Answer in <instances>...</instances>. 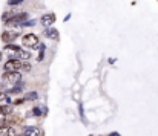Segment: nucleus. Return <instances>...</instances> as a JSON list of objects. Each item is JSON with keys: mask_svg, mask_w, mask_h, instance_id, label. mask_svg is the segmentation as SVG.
Masks as SVG:
<instances>
[{"mask_svg": "<svg viewBox=\"0 0 158 136\" xmlns=\"http://www.w3.org/2000/svg\"><path fill=\"white\" fill-rule=\"evenodd\" d=\"M20 67H22L20 60H8L5 63V70H19Z\"/></svg>", "mask_w": 158, "mask_h": 136, "instance_id": "nucleus-3", "label": "nucleus"}, {"mask_svg": "<svg viewBox=\"0 0 158 136\" xmlns=\"http://www.w3.org/2000/svg\"><path fill=\"white\" fill-rule=\"evenodd\" d=\"M20 69H23L25 72H29V70H31V66H29V64H26V63H25V64L22 63V67H20Z\"/></svg>", "mask_w": 158, "mask_h": 136, "instance_id": "nucleus-12", "label": "nucleus"}, {"mask_svg": "<svg viewBox=\"0 0 158 136\" xmlns=\"http://www.w3.org/2000/svg\"><path fill=\"white\" fill-rule=\"evenodd\" d=\"M23 46L28 47H37L39 46V37L35 34H26L23 37Z\"/></svg>", "mask_w": 158, "mask_h": 136, "instance_id": "nucleus-2", "label": "nucleus"}, {"mask_svg": "<svg viewBox=\"0 0 158 136\" xmlns=\"http://www.w3.org/2000/svg\"><path fill=\"white\" fill-rule=\"evenodd\" d=\"M26 99H37V93L35 92H31L26 95Z\"/></svg>", "mask_w": 158, "mask_h": 136, "instance_id": "nucleus-11", "label": "nucleus"}, {"mask_svg": "<svg viewBox=\"0 0 158 136\" xmlns=\"http://www.w3.org/2000/svg\"><path fill=\"white\" fill-rule=\"evenodd\" d=\"M54 22H55V15H54V14H46V15H43V17H42V23H43V25H46V26L52 25Z\"/></svg>", "mask_w": 158, "mask_h": 136, "instance_id": "nucleus-7", "label": "nucleus"}, {"mask_svg": "<svg viewBox=\"0 0 158 136\" xmlns=\"http://www.w3.org/2000/svg\"><path fill=\"white\" fill-rule=\"evenodd\" d=\"M17 57L19 58H22V60H28V58H31V55L28 54V52H25V50H17Z\"/></svg>", "mask_w": 158, "mask_h": 136, "instance_id": "nucleus-8", "label": "nucleus"}, {"mask_svg": "<svg viewBox=\"0 0 158 136\" xmlns=\"http://www.w3.org/2000/svg\"><path fill=\"white\" fill-rule=\"evenodd\" d=\"M11 110H12V109H11L9 106H2V107H0V112H2V113H5V115L11 113Z\"/></svg>", "mask_w": 158, "mask_h": 136, "instance_id": "nucleus-9", "label": "nucleus"}, {"mask_svg": "<svg viewBox=\"0 0 158 136\" xmlns=\"http://www.w3.org/2000/svg\"><path fill=\"white\" fill-rule=\"evenodd\" d=\"M23 133L26 136H43V132L39 127H26Z\"/></svg>", "mask_w": 158, "mask_h": 136, "instance_id": "nucleus-6", "label": "nucleus"}, {"mask_svg": "<svg viewBox=\"0 0 158 136\" xmlns=\"http://www.w3.org/2000/svg\"><path fill=\"white\" fill-rule=\"evenodd\" d=\"M110 136H117V135H115V133H114V135H110Z\"/></svg>", "mask_w": 158, "mask_h": 136, "instance_id": "nucleus-17", "label": "nucleus"}, {"mask_svg": "<svg viewBox=\"0 0 158 136\" xmlns=\"http://www.w3.org/2000/svg\"><path fill=\"white\" fill-rule=\"evenodd\" d=\"M2 78H3V81H8L9 84H17L22 80V75L17 70H6Z\"/></svg>", "mask_w": 158, "mask_h": 136, "instance_id": "nucleus-1", "label": "nucleus"}, {"mask_svg": "<svg viewBox=\"0 0 158 136\" xmlns=\"http://www.w3.org/2000/svg\"><path fill=\"white\" fill-rule=\"evenodd\" d=\"M0 136H17V130L11 126H2L0 127Z\"/></svg>", "mask_w": 158, "mask_h": 136, "instance_id": "nucleus-5", "label": "nucleus"}, {"mask_svg": "<svg viewBox=\"0 0 158 136\" xmlns=\"http://www.w3.org/2000/svg\"><path fill=\"white\" fill-rule=\"evenodd\" d=\"M17 136H19V135H17ZM20 136H26V135H25V133H22V135H20Z\"/></svg>", "mask_w": 158, "mask_h": 136, "instance_id": "nucleus-16", "label": "nucleus"}, {"mask_svg": "<svg viewBox=\"0 0 158 136\" xmlns=\"http://www.w3.org/2000/svg\"><path fill=\"white\" fill-rule=\"evenodd\" d=\"M17 37H19V34L14 32V31H5V32L2 34V40H3L5 43H11V42H14Z\"/></svg>", "mask_w": 158, "mask_h": 136, "instance_id": "nucleus-4", "label": "nucleus"}, {"mask_svg": "<svg viewBox=\"0 0 158 136\" xmlns=\"http://www.w3.org/2000/svg\"><path fill=\"white\" fill-rule=\"evenodd\" d=\"M3 99H6V95L3 92H0V101H3Z\"/></svg>", "mask_w": 158, "mask_h": 136, "instance_id": "nucleus-14", "label": "nucleus"}, {"mask_svg": "<svg viewBox=\"0 0 158 136\" xmlns=\"http://www.w3.org/2000/svg\"><path fill=\"white\" fill-rule=\"evenodd\" d=\"M48 37H49V38H54V40H55V38H58V32H57L55 29H51V31L48 32Z\"/></svg>", "mask_w": 158, "mask_h": 136, "instance_id": "nucleus-10", "label": "nucleus"}, {"mask_svg": "<svg viewBox=\"0 0 158 136\" xmlns=\"http://www.w3.org/2000/svg\"><path fill=\"white\" fill-rule=\"evenodd\" d=\"M5 121H6V115H5V113H2V112H0V124H3V122H5Z\"/></svg>", "mask_w": 158, "mask_h": 136, "instance_id": "nucleus-13", "label": "nucleus"}, {"mask_svg": "<svg viewBox=\"0 0 158 136\" xmlns=\"http://www.w3.org/2000/svg\"><path fill=\"white\" fill-rule=\"evenodd\" d=\"M19 2H22V0H9L11 5H15V3H19Z\"/></svg>", "mask_w": 158, "mask_h": 136, "instance_id": "nucleus-15", "label": "nucleus"}]
</instances>
